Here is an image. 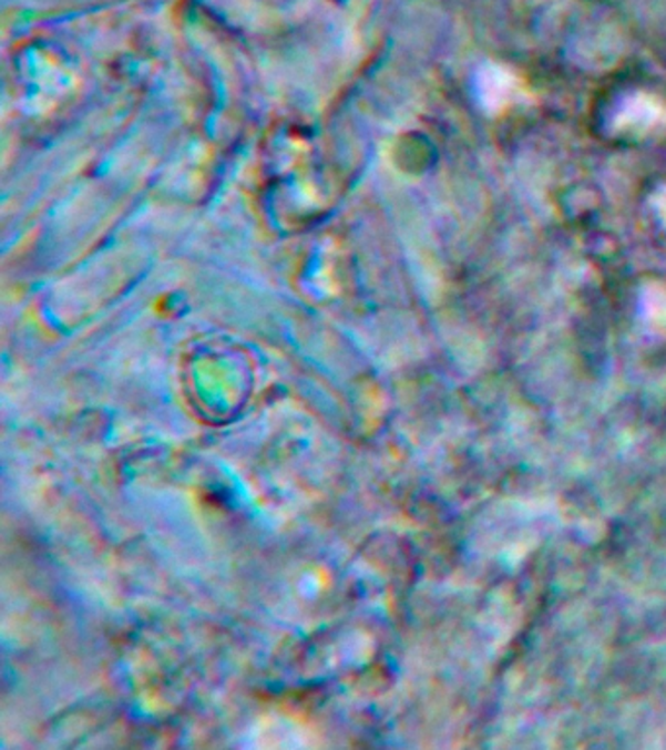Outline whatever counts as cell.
Wrapping results in <instances>:
<instances>
[{"label": "cell", "mask_w": 666, "mask_h": 750, "mask_svg": "<svg viewBox=\"0 0 666 750\" xmlns=\"http://www.w3.org/2000/svg\"><path fill=\"white\" fill-rule=\"evenodd\" d=\"M666 122V110L657 100L649 96H634L625 100L624 106L617 112V130H627L634 133H647Z\"/></svg>", "instance_id": "obj_1"}, {"label": "cell", "mask_w": 666, "mask_h": 750, "mask_svg": "<svg viewBox=\"0 0 666 750\" xmlns=\"http://www.w3.org/2000/svg\"><path fill=\"white\" fill-rule=\"evenodd\" d=\"M479 91L485 106L496 112L511 104L519 92V83L501 66H486L479 79Z\"/></svg>", "instance_id": "obj_2"}]
</instances>
